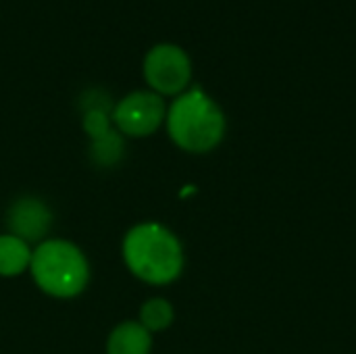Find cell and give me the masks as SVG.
<instances>
[{
    "label": "cell",
    "mask_w": 356,
    "mask_h": 354,
    "mask_svg": "<svg viewBox=\"0 0 356 354\" xmlns=\"http://www.w3.org/2000/svg\"><path fill=\"white\" fill-rule=\"evenodd\" d=\"M123 259L136 277L154 286L177 280L184 269L179 240L159 223L131 227L123 240Z\"/></svg>",
    "instance_id": "1"
},
{
    "label": "cell",
    "mask_w": 356,
    "mask_h": 354,
    "mask_svg": "<svg viewBox=\"0 0 356 354\" xmlns=\"http://www.w3.org/2000/svg\"><path fill=\"white\" fill-rule=\"evenodd\" d=\"M167 129L179 148L188 152H209L225 134V117L200 88H194L171 104Z\"/></svg>",
    "instance_id": "2"
},
{
    "label": "cell",
    "mask_w": 356,
    "mask_h": 354,
    "mask_svg": "<svg viewBox=\"0 0 356 354\" xmlns=\"http://www.w3.org/2000/svg\"><path fill=\"white\" fill-rule=\"evenodd\" d=\"M29 271L38 288L54 298L77 296L90 277L83 252L67 240H44L31 255Z\"/></svg>",
    "instance_id": "3"
},
{
    "label": "cell",
    "mask_w": 356,
    "mask_h": 354,
    "mask_svg": "<svg viewBox=\"0 0 356 354\" xmlns=\"http://www.w3.org/2000/svg\"><path fill=\"white\" fill-rule=\"evenodd\" d=\"M144 77L156 94H179L192 77L190 56L175 44H156L144 58Z\"/></svg>",
    "instance_id": "4"
},
{
    "label": "cell",
    "mask_w": 356,
    "mask_h": 354,
    "mask_svg": "<svg viewBox=\"0 0 356 354\" xmlns=\"http://www.w3.org/2000/svg\"><path fill=\"white\" fill-rule=\"evenodd\" d=\"M167 108L156 92H131L113 108V123L119 131L142 138L154 134L165 121Z\"/></svg>",
    "instance_id": "5"
},
{
    "label": "cell",
    "mask_w": 356,
    "mask_h": 354,
    "mask_svg": "<svg viewBox=\"0 0 356 354\" xmlns=\"http://www.w3.org/2000/svg\"><path fill=\"white\" fill-rule=\"evenodd\" d=\"M6 223L10 236H17L23 242H38L42 240L52 223V215L48 207L38 198H21L13 202L6 215Z\"/></svg>",
    "instance_id": "6"
},
{
    "label": "cell",
    "mask_w": 356,
    "mask_h": 354,
    "mask_svg": "<svg viewBox=\"0 0 356 354\" xmlns=\"http://www.w3.org/2000/svg\"><path fill=\"white\" fill-rule=\"evenodd\" d=\"M152 338L140 321H125L117 325L108 338V354H150Z\"/></svg>",
    "instance_id": "7"
},
{
    "label": "cell",
    "mask_w": 356,
    "mask_h": 354,
    "mask_svg": "<svg viewBox=\"0 0 356 354\" xmlns=\"http://www.w3.org/2000/svg\"><path fill=\"white\" fill-rule=\"evenodd\" d=\"M33 250L17 236H0V275L13 277L29 269Z\"/></svg>",
    "instance_id": "8"
},
{
    "label": "cell",
    "mask_w": 356,
    "mask_h": 354,
    "mask_svg": "<svg viewBox=\"0 0 356 354\" xmlns=\"http://www.w3.org/2000/svg\"><path fill=\"white\" fill-rule=\"evenodd\" d=\"M140 323L148 332L167 330L173 323V309H171V305L167 300H163V298H152V300L144 303V307L140 309Z\"/></svg>",
    "instance_id": "9"
},
{
    "label": "cell",
    "mask_w": 356,
    "mask_h": 354,
    "mask_svg": "<svg viewBox=\"0 0 356 354\" xmlns=\"http://www.w3.org/2000/svg\"><path fill=\"white\" fill-rule=\"evenodd\" d=\"M83 129L88 131V136H92V140H100L104 136L111 134V119L106 115L104 108H88L83 115Z\"/></svg>",
    "instance_id": "10"
},
{
    "label": "cell",
    "mask_w": 356,
    "mask_h": 354,
    "mask_svg": "<svg viewBox=\"0 0 356 354\" xmlns=\"http://www.w3.org/2000/svg\"><path fill=\"white\" fill-rule=\"evenodd\" d=\"M94 152L100 159V163H113V161H117V156L121 152V140L117 138L115 131H111L108 136L94 142Z\"/></svg>",
    "instance_id": "11"
}]
</instances>
